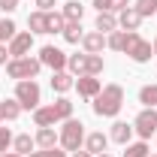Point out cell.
I'll return each mask as SVG.
<instances>
[{"instance_id": "1f68e13d", "label": "cell", "mask_w": 157, "mask_h": 157, "mask_svg": "<svg viewBox=\"0 0 157 157\" xmlns=\"http://www.w3.org/2000/svg\"><path fill=\"white\" fill-rule=\"evenodd\" d=\"M0 9H3V15L6 12H15L18 9V0H0Z\"/></svg>"}, {"instance_id": "7c38bea8", "label": "cell", "mask_w": 157, "mask_h": 157, "mask_svg": "<svg viewBox=\"0 0 157 157\" xmlns=\"http://www.w3.org/2000/svg\"><path fill=\"white\" fill-rule=\"evenodd\" d=\"M118 24H121V30L133 33V30H139V24H142V15L136 12V6H127V9L118 15Z\"/></svg>"}, {"instance_id": "b9f144b4", "label": "cell", "mask_w": 157, "mask_h": 157, "mask_svg": "<svg viewBox=\"0 0 157 157\" xmlns=\"http://www.w3.org/2000/svg\"><path fill=\"white\" fill-rule=\"evenodd\" d=\"M148 157H151V154H148ZM154 157H157V154H154Z\"/></svg>"}, {"instance_id": "9a60e30c", "label": "cell", "mask_w": 157, "mask_h": 157, "mask_svg": "<svg viewBox=\"0 0 157 157\" xmlns=\"http://www.w3.org/2000/svg\"><path fill=\"white\" fill-rule=\"evenodd\" d=\"M130 136H133V124H127V121H115L112 124V136L118 145H130Z\"/></svg>"}, {"instance_id": "30bf717a", "label": "cell", "mask_w": 157, "mask_h": 157, "mask_svg": "<svg viewBox=\"0 0 157 157\" xmlns=\"http://www.w3.org/2000/svg\"><path fill=\"white\" fill-rule=\"evenodd\" d=\"M30 48H33V33L30 30H21L9 39V58H27Z\"/></svg>"}, {"instance_id": "d6986e66", "label": "cell", "mask_w": 157, "mask_h": 157, "mask_svg": "<svg viewBox=\"0 0 157 157\" xmlns=\"http://www.w3.org/2000/svg\"><path fill=\"white\" fill-rule=\"evenodd\" d=\"M33 145H36V139L30 136V133H18V136L12 139V148H15V154H30V151H33Z\"/></svg>"}, {"instance_id": "8fae6325", "label": "cell", "mask_w": 157, "mask_h": 157, "mask_svg": "<svg viewBox=\"0 0 157 157\" xmlns=\"http://www.w3.org/2000/svg\"><path fill=\"white\" fill-rule=\"evenodd\" d=\"M73 88L78 91V97H85V100H94V97L100 94V91H103V82H100L97 76H78Z\"/></svg>"}, {"instance_id": "4dcf8cb0", "label": "cell", "mask_w": 157, "mask_h": 157, "mask_svg": "<svg viewBox=\"0 0 157 157\" xmlns=\"http://www.w3.org/2000/svg\"><path fill=\"white\" fill-rule=\"evenodd\" d=\"M33 3H36V9H42V12H52L58 6V0H33Z\"/></svg>"}, {"instance_id": "4316f807", "label": "cell", "mask_w": 157, "mask_h": 157, "mask_svg": "<svg viewBox=\"0 0 157 157\" xmlns=\"http://www.w3.org/2000/svg\"><path fill=\"white\" fill-rule=\"evenodd\" d=\"M136 12L142 15V18L154 15V12H157V0H136Z\"/></svg>"}, {"instance_id": "8d00e7d4", "label": "cell", "mask_w": 157, "mask_h": 157, "mask_svg": "<svg viewBox=\"0 0 157 157\" xmlns=\"http://www.w3.org/2000/svg\"><path fill=\"white\" fill-rule=\"evenodd\" d=\"M27 157H45V154H42V151H30Z\"/></svg>"}, {"instance_id": "4fadbf2b", "label": "cell", "mask_w": 157, "mask_h": 157, "mask_svg": "<svg viewBox=\"0 0 157 157\" xmlns=\"http://www.w3.org/2000/svg\"><path fill=\"white\" fill-rule=\"evenodd\" d=\"M82 45H85V52H88V55H100V52L106 48V33L91 30V33H85V36H82Z\"/></svg>"}, {"instance_id": "83f0119b", "label": "cell", "mask_w": 157, "mask_h": 157, "mask_svg": "<svg viewBox=\"0 0 157 157\" xmlns=\"http://www.w3.org/2000/svg\"><path fill=\"white\" fill-rule=\"evenodd\" d=\"M124 157H148V145H145V139H142V142H133V145H127Z\"/></svg>"}, {"instance_id": "3957f363", "label": "cell", "mask_w": 157, "mask_h": 157, "mask_svg": "<svg viewBox=\"0 0 157 157\" xmlns=\"http://www.w3.org/2000/svg\"><path fill=\"white\" fill-rule=\"evenodd\" d=\"M67 70L73 73V76H100L103 70H106V60L100 58V55H70L67 58Z\"/></svg>"}, {"instance_id": "cb8c5ba5", "label": "cell", "mask_w": 157, "mask_h": 157, "mask_svg": "<svg viewBox=\"0 0 157 157\" xmlns=\"http://www.w3.org/2000/svg\"><path fill=\"white\" fill-rule=\"evenodd\" d=\"M0 112H3L6 121H15V118L21 115V103L18 100H3V103H0Z\"/></svg>"}, {"instance_id": "ba28073f", "label": "cell", "mask_w": 157, "mask_h": 157, "mask_svg": "<svg viewBox=\"0 0 157 157\" xmlns=\"http://www.w3.org/2000/svg\"><path fill=\"white\" fill-rule=\"evenodd\" d=\"M133 130H136L142 139H151L157 133V109H142L133 121Z\"/></svg>"}, {"instance_id": "277c9868", "label": "cell", "mask_w": 157, "mask_h": 157, "mask_svg": "<svg viewBox=\"0 0 157 157\" xmlns=\"http://www.w3.org/2000/svg\"><path fill=\"white\" fill-rule=\"evenodd\" d=\"M124 55L130 60H136V63H148V60L154 58V45L133 30V33H127V39H124Z\"/></svg>"}, {"instance_id": "5b68a950", "label": "cell", "mask_w": 157, "mask_h": 157, "mask_svg": "<svg viewBox=\"0 0 157 157\" xmlns=\"http://www.w3.org/2000/svg\"><path fill=\"white\" fill-rule=\"evenodd\" d=\"M58 142L63 145V151H78L82 142H85V124L76 121V118H67L58 133Z\"/></svg>"}, {"instance_id": "7a4b0ae2", "label": "cell", "mask_w": 157, "mask_h": 157, "mask_svg": "<svg viewBox=\"0 0 157 157\" xmlns=\"http://www.w3.org/2000/svg\"><path fill=\"white\" fill-rule=\"evenodd\" d=\"M67 118H73V100H67V97L55 100L52 106L33 109V124L36 127H55L58 121H67Z\"/></svg>"}, {"instance_id": "f1b7e54d", "label": "cell", "mask_w": 157, "mask_h": 157, "mask_svg": "<svg viewBox=\"0 0 157 157\" xmlns=\"http://www.w3.org/2000/svg\"><path fill=\"white\" fill-rule=\"evenodd\" d=\"M12 130H9V127H0V154H6V151H9V148H12Z\"/></svg>"}, {"instance_id": "ab89813d", "label": "cell", "mask_w": 157, "mask_h": 157, "mask_svg": "<svg viewBox=\"0 0 157 157\" xmlns=\"http://www.w3.org/2000/svg\"><path fill=\"white\" fill-rule=\"evenodd\" d=\"M97 157H112V154H97Z\"/></svg>"}, {"instance_id": "f546056e", "label": "cell", "mask_w": 157, "mask_h": 157, "mask_svg": "<svg viewBox=\"0 0 157 157\" xmlns=\"http://www.w3.org/2000/svg\"><path fill=\"white\" fill-rule=\"evenodd\" d=\"M130 6V0H109V12H124Z\"/></svg>"}, {"instance_id": "9c48e42d", "label": "cell", "mask_w": 157, "mask_h": 157, "mask_svg": "<svg viewBox=\"0 0 157 157\" xmlns=\"http://www.w3.org/2000/svg\"><path fill=\"white\" fill-rule=\"evenodd\" d=\"M39 63L52 67V73H60V70H67V55L60 52L58 45H42L39 48Z\"/></svg>"}, {"instance_id": "d4e9b609", "label": "cell", "mask_w": 157, "mask_h": 157, "mask_svg": "<svg viewBox=\"0 0 157 157\" xmlns=\"http://www.w3.org/2000/svg\"><path fill=\"white\" fill-rule=\"evenodd\" d=\"M63 24H67L63 12H48V33H63Z\"/></svg>"}, {"instance_id": "ac0fdd59", "label": "cell", "mask_w": 157, "mask_h": 157, "mask_svg": "<svg viewBox=\"0 0 157 157\" xmlns=\"http://www.w3.org/2000/svg\"><path fill=\"white\" fill-rule=\"evenodd\" d=\"M94 27H97L100 33H115V27H118L115 12H97V21H94Z\"/></svg>"}, {"instance_id": "52a82bcc", "label": "cell", "mask_w": 157, "mask_h": 157, "mask_svg": "<svg viewBox=\"0 0 157 157\" xmlns=\"http://www.w3.org/2000/svg\"><path fill=\"white\" fill-rule=\"evenodd\" d=\"M15 100L21 103V109H39V100H42V91L33 78H24L15 85Z\"/></svg>"}, {"instance_id": "7402d4cb", "label": "cell", "mask_w": 157, "mask_h": 157, "mask_svg": "<svg viewBox=\"0 0 157 157\" xmlns=\"http://www.w3.org/2000/svg\"><path fill=\"white\" fill-rule=\"evenodd\" d=\"M82 15H85V6H82L78 0L63 3V18H67V21H82Z\"/></svg>"}, {"instance_id": "2e32d148", "label": "cell", "mask_w": 157, "mask_h": 157, "mask_svg": "<svg viewBox=\"0 0 157 157\" xmlns=\"http://www.w3.org/2000/svg\"><path fill=\"white\" fill-rule=\"evenodd\" d=\"M27 27H30V33H48V12H42V9L30 12L27 15Z\"/></svg>"}, {"instance_id": "d590c367", "label": "cell", "mask_w": 157, "mask_h": 157, "mask_svg": "<svg viewBox=\"0 0 157 157\" xmlns=\"http://www.w3.org/2000/svg\"><path fill=\"white\" fill-rule=\"evenodd\" d=\"M73 157H94V154H91V151H82V148H78V151H73Z\"/></svg>"}, {"instance_id": "ffe728a7", "label": "cell", "mask_w": 157, "mask_h": 157, "mask_svg": "<svg viewBox=\"0 0 157 157\" xmlns=\"http://www.w3.org/2000/svg\"><path fill=\"white\" fill-rule=\"evenodd\" d=\"M33 139H36L39 148H55V145H58V133H55L52 127H39Z\"/></svg>"}, {"instance_id": "60d3db41", "label": "cell", "mask_w": 157, "mask_h": 157, "mask_svg": "<svg viewBox=\"0 0 157 157\" xmlns=\"http://www.w3.org/2000/svg\"><path fill=\"white\" fill-rule=\"evenodd\" d=\"M0 121H3V112H0Z\"/></svg>"}, {"instance_id": "d6a6232c", "label": "cell", "mask_w": 157, "mask_h": 157, "mask_svg": "<svg viewBox=\"0 0 157 157\" xmlns=\"http://www.w3.org/2000/svg\"><path fill=\"white\" fill-rule=\"evenodd\" d=\"M42 154L45 157H67V151H60L58 145H55V148H42Z\"/></svg>"}, {"instance_id": "603a6c76", "label": "cell", "mask_w": 157, "mask_h": 157, "mask_svg": "<svg viewBox=\"0 0 157 157\" xmlns=\"http://www.w3.org/2000/svg\"><path fill=\"white\" fill-rule=\"evenodd\" d=\"M82 36H85L82 33V21H67L63 24V39L67 42H82Z\"/></svg>"}, {"instance_id": "74e56055", "label": "cell", "mask_w": 157, "mask_h": 157, "mask_svg": "<svg viewBox=\"0 0 157 157\" xmlns=\"http://www.w3.org/2000/svg\"><path fill=\"white\" fill-rule=\"evenodd\" d=\"M0 157H21V154H15V151H6V154H0Z\"/></svg>"}, {"instance_id": "e0dca14e", "label": "cell", "mask_w": 157, "mask_h": 157, "mask_svg": "<svg viewBox=\"0 0 157 157\" xmlns=\"http://www.w3.org/2000/svg\"><path fill=\"white\" fill-rule=\"evenodd\" d=\"M73 85H76V78L70 76L67 70H60V73H52V91H58V94H67Z\"/></svg>"}, {"instance_id": "e575fe53", "label": "cell", "mask_w": 157, "mask_h": 157, "mask_svg": "<svg viewBox=\"0 0 157 157\" xmlns=\"http://www.w3.org/2000/svg\"><path fill=\"white\" fill-rule=\"evenodd\" d=\"M6 60H12V58H9V48L0 42V63H6Z\"/></svg>"}, {"instance_id": "836d02e7", "label": "cell", "mask_w": 157, "mask_h": 157, "mask_svg": "<svg viewBox=\"0 0 157 157\" xmlns=\"http://www.w3.org/2000/svg\"><path fill=\"white\" fill-rule=\"evenodd\" d=\"M94 6H97V12H109V0H94Z\"/></svg>"}, {"instance_id": "44dd1931", "label": "cell", "mask_w": 157, "mask_h": 157, "mask_svg": "<svg viewBox=\"0 0 157 157\" xmlns=\"http://www.w3.org/2000/svg\"><path fill=\"white\" fill-rule=\"evenodd\" d=\"M139 103H142L145 109H157V85H145V88L139 91Z\"/></svg>"}, {"instance_id": "8992f818", "label": "cell", "mask_w": 157, "mask_h": 157, "mask_svg": "<svg viewBox=\"0 0 157 157\" xmlns=\"http://www.w3.org/2000/svg\"><path fill=\"white\" fill-rule=\"evenodd\" d=\"M42 70V63H39V58H12L9 63H6V76L9 78H18V82H24V78H36V73Z\"/></svg>"}, {"instance_id": "6da1fadb", "label": "cell", "mask_w": 157, "mask_h": 157, "mask_svg": "<svg viewBox=\"0 0 157 157\" xmlns=\"http://www.w3.org/2000/svg\"><path fill=\"white\" fill-rule=\"evenodd\" d=\"M121 106H124V88L121 85H103V91H100L97 97H94V115L100 118H115L121 112Z\"/></svg>"}, {"instance_id": "f35d334b", "label": "cell", "mask_w": 157, "mask_h": 157, "mask_svg": "<svg viewBox=\"0 0 157 157\" xmlns=\"http://www.w3.org/2000/svg\"><path fill=\"white\" fill-rule=\"evenodd\" d=\"M154 55H157V39H154Z\"/></svg>"}, {"instance_id": "484cf974", "label": "cell", "mask_w": 157, "mask_h": 157, "mask_svg": "<svg viewBox=\"0 0 157 157\" xmlns=\"http://www.w3.org/2000/svg\"><path fill=\"white\" fill-rule=\"evenodd\" d=\"M15 33H18V27H15V21H12V18H3V21H0V42L12 39Z\"/></svg>"}, {"instance_id": "5bb4252c", "label": "cell", "mask_w": 157, "mask_h": 157, "mask_svg": "<svg viewBox=\"0 0 157 157\" xmlns=\"http://www.w3.org/2000/svg\"><path fill=\"white\" fill-rule=\"evenodd\" d=\"M106 148H109V136L106 133H91V136L85 139V151H91V154H106Z\"/></svg>"}]
</instances>
